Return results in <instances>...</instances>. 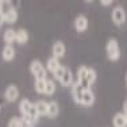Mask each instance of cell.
<instances>
[{
	"label": "cell",
	"mask_w": 127,
	"mask_h": 127,
	"mask_svg": "<svg viewBox=\"0 0 127 127\" xmlns=\"http://www.w3.org/2000/svg\"><path fill=\"white\" fill-rule=\"evenodd\" d=\"M30 73L35 77V80H46L47 78L46 66L39 60H32L31 61V64H30Z\"/></svg>",
	"instance_id": "obj_1"
},
{
	"label": "cell",
	"mask_w": 127,
	"mask_h": 127,
	"mask_svg": "<svg viewBox=\"0 0 127 127\" xmlns=\"http://www.w3.org/2000/svg\"><path fill=\"white\" fill-rule=\"evenodd\" d=\"M105 51H107V57L110 61H118L120 58V47L115 38L108 39L107 45H105Z\"/></svg>",
	"instance_id": "obj_2"
},
{
	"label": "cell",
	"mask_w": 127,
	"mask_h": 127,
	"mask_svg": "<svg viewBox=\"0 0 127 127\" xmlns=\"http://www.w3.org/2000/svg\"><path fill=\"white\" fill-rule=\"evenodd\" d=\"M111 19L115 26H122L126 22V11L122 5H116L114 7L112 12H111Z\"/></svg>",
	"instance_id": "obj_3"
},
{
	"label": "cell",
	"mask_w": 127,
	"mask_h": 127,
	"mask_svg": "<svg viewBox=\"0 0 127 127\" xmlns=\"http://www.w3.org/2000/svg\"><path fill=\"white\" fill-rule=\"evenodd\" d=\"M18 97H19V88H18L15 84H10V85L5 88V91H4V99H5V101L14 103V101L18 100Z\"/></svg>",
	"instance_id": "obj_4"
},
{
	"label": "cell",
	"mask_w": 127,
	"mask_h": 127,
	"mask_svg": "<svg viewBox=\"0 0 127 127\" xmlns=\"http://www.w3.org/2000/svg\"><path fill=\"white\" fill-rule=\"evenodd\" d=\"M87 72H88V66H80L77 70V84H80L84 89H91V85L87 83Z\"/></svg>",
	"instance_id": "obj_5"
},
{
	"label": "cell",
	"mask_w": 127,
	"mask_h": 127,
	"mask_svg": "<svg viewBox=\"0 0 127 127\" xmlns=\"http://www.w3.org/2000/svg\"><path fill=\"white\" fill-rule=\"evenodd\" d=\"M16 56V50L12 45H5L1 50V58L4 60L5 62H11Z\"/></svg>",
	"instance_id": "obj_6"
},
{
	"label": "cell",
	"mask_w": 127,
	"mask_h": 127,
	"mask_svg": "<svg viewBox=\"0 0 127 127\" xmlns=\"http://www.w3.org/2000/svg\"><path fill=\"white\" fill-rule=\"evenodd\" d=\"M51 51H53V57H54V58L60 60V58H62V57L65 56L66 47H65V45H64V42L57 41V42H54L53 47H51Z\"/></svg>",
	"instance_id": "obj_7"
},
{
	"label": "cell",
	"mask_w": 127,
	"mask_h": 127,
	"mask_svg": "<svg viewBox=\"0 0 127 127\" xmlns=\"http://www.w3.org/2000/svg\"><path fill=\"white\" fill-rule=\"evenodd\" d=\"M88 26H89L88 19H87V16H84V15H78L76 19H74V29H76V31H78V32L87 31Z\"/></svg>",
	"instance_id": "obj_8"
},
{
	"label": "cell",
	"mask_w": 127,
	"mask_h": 127,
	"mask_svg": "<svg viewBox=\"0 0 127 127\" xmlns=\"http://www.w3.org/2000/svg\"><path fill=\"white\" fill-rule=\"evenodd\" d=\"M95 103V95L91 89H85L83 92V96H81V105L84 107H91V105Z\"/></svg>",
	"instance_id": "obj_9"
},
{
	"label": "cell",
	"mask_w": 127,
	"mask_h": 127,
	"mask_svg": "<svg viewBox=\"0 0 127 127\" xmlns=\"http://www.w3.org/2000/svg\"><path fill=\"white\" fill-rule=\"evenodd\" d=\"M84 91H85V89H84L80 84L73 83V85H72V96H73L74 103H77V104H80V103H81V96H83Z\"/></svg>",
	"instance_id": "obj_10"
},
{
	"label": "cell",
	"mask_w": 127,
	"mask_h": 127,
	"mask_svg": "<svg viewBox=\"0 0 127 127\" xmlns=\"http://www.w3.org/2000/svg\"><path fill=\"white\" fill-rule=\"evenodd\" d=\"M60 114V107H58V103L56 100H51L47 103V114L46 116L51 118V119H54V118H57Z\"/></svg>",
	"instance_id": "obj_11"
},
{
	"label": "cell",
	"mask_w": 127,
	"mask_h": 127,
	"mask_svg": "<svg viewBox=\"0 0 127 127\" xmlns=\"http://www.w3.org/2000/svg\"><path fill=\"white\" fill-rule=\"evenodd\" d=\"M60 83H61L62 87H69V85H73V73H72V70L69 68H66L65 66V72H64L61 80H60Z\"/></svg>",
	"instance_id": "obj_12"
},
{
	"label": "cell",
	"mask_w": 127,
	"mask_h": 127,
	"mask_svg": "<svg viewBox=\"0 0 127 127\" xmlns=\"http://www.w3.org/2000/svg\"><path fill=\"white\" fill-rule=\"evenodd\" d=\"M31 107H32V103L30 101L29 99H22V100L19 101V112L22 115V118H26L27 115H29Z\"/></svg>",
	"instance_id": "obj_13"
},
{
	"label": "cell",
	"mask_w": 127,
	"mask_h": 127,
	"mask_svg": "<svg viewBox=\"0 0 127 127\" xmlns=\"http://www.w3.org/2000/svg\"><path fill=\"white\" fill-rule=\"evenodd\" d=\"M114 127H126L127 126V116L123 112H118L112 118Z\"/></svg>",
	"instance_id": "obj_14"
},
{
	"label": "cell",
	"mask_w": 127,
	"mask_h": 127,
	"mask_svg": "<svg viewBox=\"0 0 127 127\" xmlns=\"http://www.w3.org/2000/svg\"><path fill=\"white\" fill-rule=\"evenodd\" d=\"M16 20H18V11H16L15 7H12L4 16H3V22L8 23V25H14Z\"/></svg>",
	"instance_id": "obj_15"
},
{
	"label": "cell",
	"mask_w": 127,
	"mask_h": 127,
	"mask_svg": "<svg viewBox=\"0 0 127 127\" xmlns=\"http://www.w3.org/2000/svg\"><path fill=\"white\" fill-rule=\"evenodd\" d=\"M15 38H16V30L14 29H7L3 32V39H4L5 45H12L15 42Z\"/></svg>",
	"instance_id": "obj_16"
},
{
	"label": "cell",
	"mask_w": 127,
	"mask_h": 127,
	"mask_svg": "<svg viewBox=\"0 0 127 127\" xmlns=\"http://www.w3.org/2000/svg\"><path fill=\"white\" fill-rule=\"evenodd\" d=\"M27 41H29V32H27L25 29L16 30V38H15V42H16L18 45H26Z\"/></svg>",
	"instance_id": "obj_17"
},
{
	"label": "cell",
	"mask_w": 127,
	"mask_h": 127,
	"mask_svg": "<svg viewBox=\"0 0 127 127\" xmlns=\"http://www.w3.org/2000/svg\"><path fill=\"white\" fill-rule=\"evenodd\" d=\"M47 103L49 101H46V100H38V101L34 103L35 110H37L39 116H45V115L47 114Z\"/></svg>",
	"instance_id": "obj_18"
},
{
	"label": "cell",
	"mask_w": 127,
	"mask_h": 127,
	"mask_svg": "<svg viewBox=\"0 0 127 127\" xmlns=\"http://www.w3.org/2000/svg\"><path fill=\"white\" fill-rule=\"evenodd\" d=\"M61 66V64H60V60L54 58V57H50L49 60L46 61V70L51 72V73H54V72L57 70V69Z\"/></svg>",
	"instance_id": "obj_19"
},
{
	"label": "cell",
	"mask_w": 127,
	"mask_h": 127,
	"mask_svg": "<svg viewBox=\"0 0 127 127\" xmlns=\"http://www.w3.org/2000/svg\"><path fill=\"white\" fill-rule=\"evenodd\" d=\"M54 92H56V84H54L53 80L47 78V80H46V87H45V95L51 96Z\"/></svg>",
	"instance_id": "obj_20"
},
{
	"label": "cell",
	"mask_w": 127,
	"mask_h": 127,
	"mask_svg": "<svg viewBox=\"0 0 127 127\" xmlns=\"http://www.w3.org/2000/svg\"><path fill=\"white\" fill-rule=\"evenodd\" d=\"M47 80V78H46ZM46 80H35L34 81V89L37 93H45V87H46Z\"/></svg>",
	"instance_id": "obj_21"
},
{
	"label": "cell",
	"mask_w": 127,
	"mask_h": 127,
	"mask_svg": "<svg viewBox=\"0 0 127 127\" xmlns=\"http://www.w3.org/2000/svg\"><path fill=\"white\" fill-rule=\"evenodd\" d=\"M96 81V70L93 68H88V72H87V83L89 85H92Z\"/></svg>",
	"instance_id": "obj_22"
},
{
	"label": "cell",
	"mask_w": 127,
	"mask_h": 127,
	"mask_svg": "<svg viewBox=\"0 0 127 127\" xmlns=\"http://www.w3.org/2000/svg\"><path fill=\"white\" fill-rule=\"evenodd\" d=\"M7 127H22V116L20 118H18V116L11 118L7 123Z\"/></svg>",
	"instance_id": "obj_23"
},
{
	"label": "cell",
	"mask_w": 127,
	"mask_h": 127,
	"mask_svg": "<svg viewBox=\"0 0 127 127\" xmlns=\"http://www.w3.org/2000/svg\"><path fill=\"white\" fill-rule=\"evenodd\" d=\"M64 72H65V66H60V68L58 69H57V70L56 72H54V73H53V76H54V78H56V80H61V77H62V74H64Z\"/></svg>",
	"instance_id": "obj_24"
},
{
	"label": "cell",
	"mask_w": 127,
	"mask_h": 127,
	"mask_svg": "<svg viewBox=\"0 0 127 127\" xmlns=\"http://www.w3.org/2000/svg\"><path fill=\"white\" fill-rule=\"evenodd\" d=\"M37 123L31 122L30 119H27V118H22V127H35Z\"/></svg>",
	"instance_id": "obj_25"
},
{
	"label": "cell",
	"mask_w": 127,
	"mask_h": 127,
	"mask_svg": "<svg viewBox=\"0 0 127 127\" xmlns=\"http://www.w3.org/2000/svg\"><path fill=\"white\" fill-rule=\"evenodd\" d=\"M100 5H103V7H110V5H112V1L111 0H101Z\"/></svg>",
	"instance_id": "obj_26"
},
{
	"label": "cell",
	"mask_w": 127,
	"mask_h": 127,
	"mask_svg": "<svg viewBox=\"0 0 127 127\" xmlns=\"http://www.w3.org/2000/svg\"><path fill=\"white\" fill-rule=\"evenodd\" d=\"M123 114L127 115V99L123 101Z\"/></svg>",
	"instance_id": "obj_27"
},
{
	"label": "cell",
	"mask_w": 127,
	"mask_h": 127,
	"mask_svg": "<svg viewBox=\"0 0 127 127\" xmlns=\"http://www.w3.org/2000/svg\"><path fill=\"white\" fill-rule=\"evenodd\" d=\"M126 85H127V74H126Z\"/></svg>",
	"instance_id": "obj_28"
},
{
	"label": "cell",
	"mask_w": 127,
	"mask_h": 127,
	"mask_svg": "<svg viewBox=\"0 0 127 127\" xmlns=\"http://www.w3.org/2000/svg\"><path fill=\"white\" fill-rule=\"evenodd\" d=\"M0 111H1V105H0Z\"/></svg>",
	"instance_id": "obj_29"
},
{
	"label": "cell",
	"mask_w": 127,
	"mask_h": 127,
	"mask_svg": "<svg viewBox=\"0 0 127 127\" xmlns=\"http://www.w3.org/2000/svg\"><path fill=\"white\" fill-rule=\"evenodd\" d=\"M126 116H127V115H126Z\"/></svg>",
	"instance_id": "obj_30"
}]
</instances>
